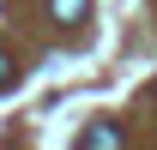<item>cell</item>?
<instances>
[{"label":"cell","mask_w":157,"mask_h":150,"mask_svg":"<svg viewBox=\"0 0 157 150\" xmlns=\"http://www.w3.org/2000/svg\"><path fill=\"white\" fill-rule=\"evenodd\" d=\"M121 144H127V132L115 120H91V126L78 132V150H121Z\"/></svg>","instance_id":"obj_1"},{"label":"cell","mask_w":157,"mask_h":150,"mask_svg":"<svg viewBox=\"0 0 157 150\" xmlns=\"http://www.w3.org/2000/svg\"><path fill=\"white\" fill-rule=\"evenodd\" d=\"M48 18L55 24H85L91 18V0H48Z\"/></svg>","instance_id":"obj_2"},{"label":"cell","mask_w":157,"mask_h":150,"mask_svg":"<svg viewBox=\"0 0 157 150\" xmlns=\"http://www.w3.org/2000/svg\"><path fill=\"white\" fill-rule=\"evenodd\" d=\"M12 84H18V66H12V60L0 54V90H12Z\"/></svg>","instance_id":"obj_3"}]
</instances>
